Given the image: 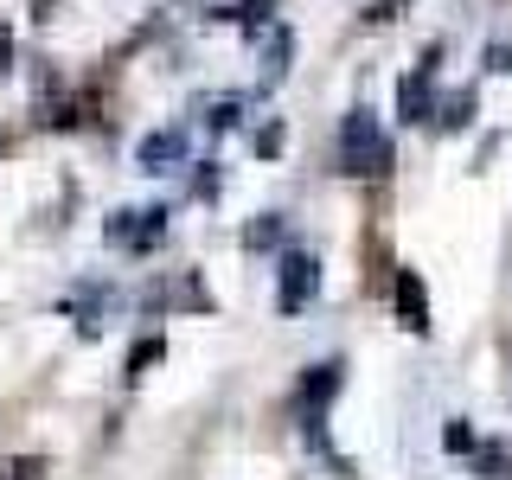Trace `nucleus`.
Masks as SVG:
<instances>
[{"instance_id":"1","label":"nucleus","mask_w":512,"mask_h":480,"mask_svg":"<svg viewBox=\"0 0 512 480\" xmlns=\"http://www.w3.org/2000/svg\"><path fill=\"white\" fill-rule=\"evenodd\" d=\"M340 160L346 173H365V180H378V173H391V141H384V128L372 109H352L346 128H340Z\"/></svg>"},{"instance_id":"2","label":"nucleus","mask_w":512,"mask_h":480,"mask_svg":"<svg viewBox=\"0 0 512 480\" xmlns=\"http://www.w3.org/2000/svg\"><path fill=\"white\" fill-rule=\"evenodd\" d=\"M314 288H320V263H314V256H282V295H276V308L282 314H301V308H308V301H314Z\"/></svg>"},{"instance_id":"3","label":"nucleus","mask_w":512,"mask_h":480,"mask_svg":"<svg viewBox=\"0 0 512 480\" xmlns=\"http://www.w3.org/2000/svg\"><path fill=\"white\" fill-rule=\"evenodd\" d=\"M429 109H436V58L416 64L404 84H397V116L404 122H429Z\"/></svg>"},{"instance_id":"4","label":"nucleus","mask_w":512,"mask_h":480,"mask_svg":"<svg viewBox=\"0 0 512 480\" xmlns=\"http://www.w3.org/2000/svg\"><path fill=\"white\" fill-rule=\"evenodd\" d=\"M397 314H404L410 333H429V295H423V282H416L410 269L397 276Z\"/></svg>"},{"instance_id":"5","label":"nucleus","mask_w":512,"mask_h":480,"mask_svg":"<svg viewBox=\"0 0 512 480\" xmlns=\"http://www.w3.org/2000/svg\"><path fill=\"white\" fill-rule=\"evenodd\" d=\"M186 154V135H180V128H160V135H148V141H141V167H173V160H180Z\"/></svg>"},{"instance_id":"6","label":"nucleus","mask_w":512,"mask_h":480,"mask_svg":"<svg viewBox=\"0 0 512 480\" xmlns=\"http://www.w3.org/2000/svg\"><path fill=\"white\" fill-rule=\"evenodd\" d=\"M340 391V365H314V378H301V410H320Z\"/></svg>"},{"instance_id":"7","label":"nucleus","mask_w":512,"mask_h":480,"mask_svg":"<svg viewBox=\"0 0 512 480\" xmlns=\"http://www.w3.org/2000/svg\"><path fill=\"white\" fill-rule=\"evenodd\" d=\"M160 352H167L160 333H154V340H141L135 352H128V378H148V365H160Z\"/></svg>"},{"instance_id":"8","label":"nucleus","mask_w":512,"mask_h":480,"mask_svg":"<svg viewBox=\"0 0 512 480\" xmlns=\"http://www.w3.org/2000/svg\"><path fill=\"white\" fill-rule=\"evenodd\" d=\"M436 122H442V128H468V122H474V96H468V90H461V96H448Z\"/></svg>"},{"instance_id":"9","label":"nucleus","mask_w":512,"mask_h":480,"mask_svg":"<svg viewBox=\"0 0 512 480\" xmlns=\"http://www.w3.org/2000/svg\"><path fill=\"white\" fill-rule=\"evenodd\" d=\"M474 468H480V480H506L512 474V455H506V448H480Z\"/></svg>"},{"instance_id":"10","label":"nucleus","mask_w":512,"mask_h":480,"mask_svg":"<svg viewBox=\"0 0 512 480\" xmlns=\"http://www.w3.org/2000/svg\"><path fill=\"white\" fill-rule=\"evenodd\" d=\"M442 448H448V455H468V448H474V429H468V423L455 416V423L442 429Z\"/></svg>"},{"instance_id":"11","label":"nucleus","mask_w":512,"mask_h":480,"mask_svg":"<svg viewBox=\"0 0 512 480\" xmlns=\"http://www.w3.org/2000/svg\"><path fill=\"white\" fill-rule=\"evenodd\" d=\"M0 474H7V480H39V474H45V461H39V455H20V461H7Z\"/></svg>"},{"instance_id":"12","label":"nucleus","mask_w":512,"mask_h":480,"mask_svg":"<svg viewBox=\"0 0 512 480\" xmlns=\"http://www.w3.org/2000/svg\"><path fill=\"white\" fill-rule=\"evenodd\" d=\"M237 13H244V26L256 32V26H269V13H276V7H269V0H244V7H237Z\"/></svg>"},{"instance_id":"13","label":"nucleus","mask_w":512,"mask_h":480,"mask_svg":"<svg viewBox=\"0 0 512 480\" xmlns=\"http://www.w3.org/2000/svg\"><path fill=\"white\" fill-rule=\"evenodd\" d=\"M250 244H276V237H282V218H263V224H250Z\"/></svg>"},{"instance_id":"14","label":"nucleus","mask_w":512,"mask_h":480,"mask_svg":"<svg viewBox=\"0 0 512 480\" xmlns=\"http://www.w3.org/2000/svg\"><path fill=\"white\" fill-rule=\"evenodd\" d=\"M276 148H282V128H276V122L256 128V154H276Z\"/></svg>"},{"instance_id":"15","label":"nucleus","mask_w":512,"mask_h":480,"mask_svg":"<svg viewBox=\"0 0 512 480\" xmlns=\"http://www.w3.org/2000/svg\"><path fill=\"white\" fill-rule=\"evenodd\" d=\"M487 71H512V45H487Z\"/></svg>"},{"instance_id":"16","label":"nucleus","mask_w":512,"mask_h":480,"mask_svg":"<svg viewBox=\"0 0 512 480\" xmlns=\"http://www.w3.org/2000/svg\"><path fill=\"white\" fill-rule=\"evenodd\" d=\"M7 71H13V39L0 32V77H7Z\"/></svg>"},{"instance_id":"17","label":"nucleus","mask_w":512,"mask_h":480,"mask_svg":"<svg viewBox=\"0 0 512 480\" xmlns=\"http://www.w3.org/2000/svg\"><path fill=\"white\" fill-rule=\"evenodd\" d=\"M0 148H7V141H0Z\"/></svg>"}]
</instances>
